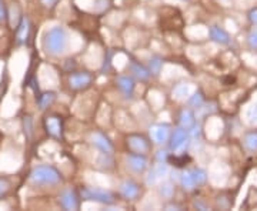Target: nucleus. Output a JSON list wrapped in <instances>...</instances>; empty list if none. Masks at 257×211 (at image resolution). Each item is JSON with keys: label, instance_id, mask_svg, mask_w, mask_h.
Instances as JSON below:
<instances>
[{"label": "nucleus", "instance_id": "obj_35", "mask_svg": "<svg viewBox=\"0 0 257 211\" xmlns=\"http://www.w3.org/2000/svg\"><path fill=\"white\" fill-rule=\"evenodd\" d=\"M8 19V12H6V6L3 3V0H0V23H3Z\"/></svg>", "mask_w": 257, "mask_h": 211}, {"label": "nucleus", "instance_id": "obj_32", "mask_svg": "<svg viewBox=\"0 0 257 211\" xmlns=\"http://www.w3.org/2000/svg\"><path fill=\"white\" fill-rule=\"evenodd\" d=\"M10 190V181L6 177H0V200L8 194Z\"/></svg>", "mask_w": 257, "mask_h": 211}, {"label": "nucleus", "instance_id": "obj_10", "mask_svg": "<svg viewBox=\"0 0 257 211\" xmlns=\"http://www.w3.org/2000/svg\"><path fill=\"white\" fill-rule=\"evenodd\" d=\"M30 30H32V23L28 16L20 18L18 26H16V43L19 46H23L28 43L29 37H30Z\"/></svg>", "mask_w": 257, "mask_h": 211}, {"label": "nucleus", "instance_id": "obj_6", "mask_svg": "<svg viewBox=\"0 0 257 211\" xmlns=\"http://www.w3.org/2000/svg\"><path fill=\"white\" fill-rule=\"evenodd\" d=\"M189 146H190V137H189L187 130L183 127H177L173 130L170 136V148L176 153V151H182Z\"/></svg>", "mask_w": 257, "mask_h": 211}, {"label": "nucleus", "instance_id": "obj_13", "mask_svg": "<svg viewBox=\"0 0 257 211\" xmlns=\"http://www.w3.org/2000/svg\"><path fill=\"white\" fill-rule=\"evenodd\" d=\"M116 84L119 87V90L121 94L124 96V99H132L135 96V89H136V83L135 79L130 77V76H119L116 79Z\"/></svg>", "mask_w": 257, "mask_h": 211}, {"label": "nucleus", "instance_id": "obj_28", "mask_svg": "<svg viewBox=\"0 0 257 211\" xmlns=\"http://www.w3.org/2000/svg\"><path fill=\"white\" fill-rule=\"evenodd\" d=\"M23 129H25V136L28 140L33 137V119L30 117V116H25V119H23Z\"/></svg>", "mask_w": 257, "mask_h": 211}, {"label": "nucleus", "instance_id": "obj_16", "mask_svg": "<svg viewBox=\"0 0 257 211\" xmlns=\"http://www.w3.org/2000/svg\"><path fill=\"white\" fill-rule=\"evenodd\" d=\"M128 70H130V73L133 74V77L140 80V82H147V80H150V77H152V73H150L149 67L143 66L142 63H138V62H135V60H130V63H128Z\"/></svg>", "mask_w": 257, "mask_h": 211}, {"label": "nucleus", "instance_id": "obj_17", "mask_svg": "<svg viewBox=\"0 0 257 211\" xmlns=\"http://www.w3.org/2000/svg\"><path fill=\"white\" fill-rule=\"evenodd\" d=\"M119 191L126 200H136L140 194V188H139L138 183H135L133 180H124L120 184Z\"/></svg>", "mask_w": 257, "mask_h": 211}, {"label": "nucleus", "instance_id": "obj_23", "mask_svg": "<svg viewBox=\"0 0 257 211\" xmlns=\"http://www.w3.org/2000/svg\"><path fill=\"white\" fill-rule=\"evenodd\" d=\"M159 195L166 200L172 198L175 195V184L170 181H165V180L162 183H159Z\"/></svg>", "mask_w": 257, "mask_h": 211}, {"label": "nucleus", "instance_id": "obj_19", "mask_svg": "<svg viewBox=\"0 0 257 211\" xmlns=\"http://www.w3.org/2000/svg\"><path fill=\"white\" fill-rule=\"evenodd\" d=\"M56 100V93L55 92H43L39 94L37 97V106L40 110H47Z\"/></svg>", "mask_w": 257, "mask_h": 211}, {"label": "nucleus", "instance_id": "obj_8", "mask_svg": "<svg viewBox=\"0 0 257 211\" xmlns=\"http://www.w3.org/2000/svg\"><path fill=\"white\" fill-rule=\"evenodd\" d=\"M150 138L153 140V143H156L159 146H163L166 144L169 140H170V136H172V129L169 124H153L150 127Z\"/></svg>", "mask_w": 257, "mask_h": 211}, {"label": "nucleus", "instance_id": "obj_24", "mask_svg": "<svg viewBox=\"0 0 257 211\" xmlns=\"http://www.w3.org/2000/svg\"><path fill=\"white\" fill-rule=\"evenodd\" d=\"M187 104L190 109H196V110H200L204 104V96L202 94V92H196L189 96L187 99Z\"/></svg>", "mask_w": 257, "mask_h": 211}, {"label": "nucleus", "instance_id": "obj_12", "mask_svg": "<svg viewBox=\"0 0 257 211\" xmlns=\"http://www.w3.org/2000/svg\"><path fill=\"white\" fill-rule=\"evenodd\" d=\"M92 83V76L87 72H76L69 77V86L73 90H82L89 87Z\"/></svg>", "mask_w": 257, "mask_h": 211}, {"label": "nucleus", "instance_id": "obj_30", "mask_svg": "<svg viewBox=\"0 0 257 211\" xmlns=\"http://www.w3.org/2000/svg\"><path fill=\"white\" fill-rule=\"evenodd\" d=\"M246 40H247V46L251 50H257V29H253V30L248 32Z\"/></svg>", "mask_w": 257, "mask_h": 211}, {"label": "nucleus", "instance_id": "obj_29", "mask_svg": "<svg viewBox=\"0 0 257 211\" xmlns=\"http://www.w3.org/2000/svg\"><path fill=\"white\" fill-rule=\"evenodd\" d=\"M187 133H189V137L193 138V140H200L203 134L202 126L199 123H194L192 127L187 130Z\"/></svg>", "mask_w": 257, "mask_h": 211}, {"label": "nucleus", "instance_id": "obj_38", "mask_svg": "<svg viewBox=\"0 0 257 211\" xmlns=\"http://www.w3.org/2000/svg\"><path fill=\"white\" fill-rule=\"evenodd\" d=\"M166 208H167V210H180V207L176 205V204H173V205H167Z\"/></svg>", "mask_w": 257, "mask_h": 211}, {"label": "nucleus", "instance_id": "obj_18", "mask_svg": "<svg viewBox=\"0 0 257 211\" xmlns=\"http://www.w3.org/2000/svg\"><path fill=\"white\" fill-rule=\"evenodd\" d=\"M173 96L177 100H187L189 96L192 94V86L189 83H179L173 87Z\"/></svg>", "mask_w": 257, "mask_h": 211}, {"label": "nucleus", "instance_id": "obj_26", "mask_svg": "<svg viewBox=\"0 0 257 211\" xmlns=\"http://www.w3.org/2000/svg\"><path fill=\"white\" fill-rule=\"evenodd\" d=\"M190 171H192V175L193 178H194L196 185H203V184L207 181V173L203 168H193Z\"/></svg>", "mask_w": 257, "mask_h": 211}, {"label": "nucleus", "instance_id": "obj_20", "mask_svg": "<svg viewBox=\"0 0 257 211\" xmlns=\"http://www.w3.org/2000/svg\"><path fill=\"white\" fill-rule=\"evenodd\" d=\"M194 123H196V116H194V113L190 109H183V110L180 111V116H179L180 127L189 130Z\"/></svg>", "mask_w": 257, "mask_h": 211}, {"label": "nucleus", "instance_id": "obj_21", "mask_svg": "<svg viewBox=\"0 0 257 211\" xmlns=\"http://www.w3.org/2000/svg\"><path fill=\"white\" fill-rule=\"evenodd\" d=\"M179 181L182 184V187H183L184 190H187V191H193L197 185L194 183V178H193L192 171L190 170H184L182 171L180 174H179Z\"/></svg>", "mask_w": 257, "mask_h": 211}, {"label": "nucleus", "instance_id": "obj_7", "mask_svg": "<svg viewBox=\"0 0 257 211\" xmlns=\"http://www.w3.org/2000/svg\"><path fill=\"white\" fill-rule=\"evenodd\" d=\"M170 173V168L166 163H159L157 165H155L146 175V185L149 187H153V185H157L159 183H162L165 180L166 177Z\"/></svg>", "mask_w": 257, "mask_h": 211}, {"label": "nucleus", "instance_id": "obj_33", "mask_svg": "<svg viewBox=\"0 0 257 211\" xmlns=\"http://www.w3.org/2000/svg\"><path fill=\"white\" fill-rule=\"evenodd\" d=\"M167 158H169V153H167L166 150H160V151H157V154H156L157 163H166V161H167Z\"/></svg>", "mask_w": 257, "mask_h": 211}, {"label": "nucleus", "instance_id": "obj_31", "mask_svg": "<svg viewBox=\"0 0 257 211\" xmlns=\"http://www.w3.org/2000/svg\"><path fill=\"white\" fill-rule=\"evenodd\" d=\"M99 165L103 167V168H110L111 165H113L111 154H104V153H101L100 157H99Z\"/></svg>", "mask_w": 257, "mask_h": 211}, {"label": "nucleus", "instance_id": "obj_9", "mask_svg": "<svg viewBox=\"0 0 257 211\" xmlns=\"http://www.w3.org/2000/svg\"><path fill=\"white\" fill-rule=\"evenodd\" d=\"M90 143L92 146L104 154H113L114 153V147L111 144V141L106 134H103L100 131H94L90 136Z\"/></svg>", "mask_w": 257, "mask_h": 211}, {"label": "nucleus", "instance_id": "obj_22", "mask_svg": "<svg viewBox=\"0 0 257 211\" xmlns=\"http://www.w3.org/2000/svg\"><path fill=\"white\" fill-rule=\"evenodd\" d=\"M243 146L248 153H257V130L248 131L243 137Z\"/></svg>", "mask_w": 257, "mask_h": 211}, {"label": "nucleus", "instance_id": "obj_1", "mask_svg": "<svg viewBox=\"0 0 257 211\" xmlns=\"http://www.w3.org/2000/svg\"><path fill=\"white\" fill-rule=\"evenodd\" d=\"M70 45V36L69 32L63 26H53L46 30L42 39V47L45 53L52 57L63 56Z\"/></svg>", "mask_w": 257, "mask_h": 211}, {"label": "nucleus", "instance_id": "obj_37", "mask_svg": "<svg viewBox=\"0 0 257 211\" xmlns=\"http://www.w3.org/2000/svg\"><path fill=\"white\" fill-rule=\"evenodd\" d=\"M194 207H196V208H199V210H207V208H209V207H207V204H204L203 201H199V200H197V201H194Z\"/></svg>", "mask_w": 257, "mask_h": 211}, {"label": "nucleus", "instance_id": "obj_25", "mask_svg": "<svg viewBox=\"0 0 257 211\" xmlns=\"http://www.w3.org/2000/svg\"><path fill=\"white\" fill-rule=\"evenodd\" d=\"M162 67H163V60H162V57L153 56V57L149 60V70H150L152 76H159L160 72H162Z\"/></svg>", "mask_w": 257, "mask_h": 211}, {"label": "nucleus", "instance_id": "obj_4", "mask_svg": "<svg viewBox=\"0 0 257 211\" xmlns=\"http://www.w3.org/2000/svg\"><path fill=\"white\" fill-rule=\"evenodd\" d=\"M126 167L135 174H143L149 167V160L145 154L132 153L126 157Z\"/></svg>", "mask_w": 257, "mask_h": 211}, {"label": "nucleus", "instance_id": "obj_27", "mask_svg": "<svg viewBox=\"0 0 257 211\" xmlns=\"http://www.w3.org/2000/svg\"><path fill=\"white\" fill-rule=\"evenodd\" d=\"M244 117L250 124H257V103H251L246 109Z\"/></svg>", "mask_w": 257, "mask_h": 211}, {"label": "nucleus", "instance_id": "obj_2", "mask_svg": "<svg viewBox=\"0 0 257 211\" xmlns=\"http://www.w3.org/2000/svg\"><path fill=\"white\" fill-rule=\"evenodd\" d=\"M62 181L63 177L59 170L49 164L36 165L29 174V183L35 187H55Z\"/></svg>", "mask_w": 257, "mask_h": 211}, {"label": "nucleus", "instance_id": "obj_36", "mask_svg": "<svg viewBox=\"0 0 257 211\" xmlns=\"http://www.w3.org/2000/svg\"><path fill=\"white\" fill-rule=\"evenodd\" d=\"M57 2H59V0H40V3H42L45 8H47V9H52V8H55Z\"/></svg>", "mask_w": 257, "mask_h": 211}, {"label": "nucleus", "instance_id": "obj_15", "mask_svg": "<svg viewBox=\"0 0 257 211\" xmlns=\"http://www.w3.org/2000/svg\"><path fill=\"white\" fill-rule=\"evenodd\" d=\"M209 37H210L211 42H214L220 46H227L231 42L229 33L224 29H221L220 26H211L209 29Z\"/></svg>", "mask_w": 257, "mask_h": 211}, {"label": "nucleus", "instance_id": "obj_3", "mask_svg": "<svg viewBox=\"0 0 257 211\" xmlns=\"http://www.w3.org/2000/svg\"><path fill=\"white\" fill-rule=\"evenodd\" d=\"M82 197L84 200H89V201L99 202V204H113L114 202V194L109 191V190H103V188H94V187H86L83 188Z\"/></svg>", "mask_w": 257, "mask_h": 211}, {"label": "nucleus", "instance_id": "obj_14", "mask_svg": "<svg viewBox=\"0 0 257 211\" xmlns=\"http://www.w3.org/2000/svg\"><path fill=\"white\" fill-rule=\"evenodd\" d=\"M127 146L133 153H140V154H146L150 150V144L146 138L139 134H133L127 138Z\"/></svg>", "mask_w": 257, "mask_h": 211}, {"label": "nucleus", "instance_id": "obj_34", "mask_svg": "<svg viewBox=\"0 0 257 211\" xmlns=\"http://www.w3.org/2000/svg\"><path fill=\"white\" fill-rule=\"evenodd\" d=\"M248 20H250V23L253 26L257 28V8H254V9H251L248 12Z\"/></svg>", "mask_w": 257, "mask_h": 211}, {"label": "nucleus", "instance_id": "obj_5", "mask_svg": "<svg viewBox=\"0 0 257 211\" xmlns=\"http://www.w3.org/2000/svg\"><path fill=\"white\" fill-rule=\"evenodd\" d=\"M59 204L64 210H77L80 207V194L74 188H66L59 195Z\"/></svg>", "mask_w": 257, "mask_h": 211}, {"label": "nucleus", "instance_id": "obj_11", "mask_svg": "<svg viewBox=\"0 0 257 211\" xmlns=\"http://www.w3.org/2000/svg\"><path fill=\"white\" fill-rule=\"evenodd\" d=\"M47 134H50L53 138L63 137V120L59 116H49L45 121Z\"/></svg>", "mask_w": 257, "mask_h": 211}]
</instances>
